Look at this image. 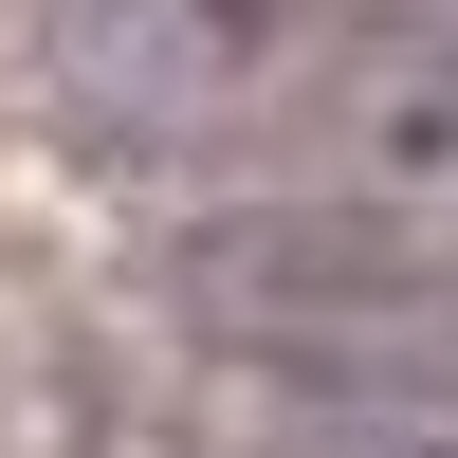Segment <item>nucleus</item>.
Listing matches in <instances>:
<instances>
[{"label": "nucleus", "mask_w": 458, "mask_h": 458, "mask_svg": "<svg viewBox=\"0 0 458 458\" xmlns=\"http://www.w3.org/2000/svg\"><path fill=\"white\" fill-rule=\"evenodd\" d=\"M330 0H55V92L110 147H220L257 110H293Z\"/></svg>", "instance_id": "f03ea898"}, {"label": "nucleus", "mask_w": 458, "mask_h": 458, "mask_svg": "<svg viewBox=\"0 0 458 458\" xmlns=\"http://www.w3.org/2000/svg\"><path fill=\"white\" fill-rule=\"evenodd\" d=\"M276 129L330 202H386V220L458 239V0H330Z\"/></svg>", "instance_id": "7ed1b4c3"}, {"label": "nucleus", "mask_w": 458, "mask_h": 458, "mask_svg": "<svg viewBox=\"0 0 458 458\" xmlns=\"http://www.w3.org/2000/svg\"><path fill=\"white\" fill-rule=\"evenodd\" d=\"M293 458H458V403H312Z\"/></svg>", "instance_id": "20e7f679"}, {"label": "nucleus", "mask_w": 458, "mask_h": 458, "mask_svg": "<svg viewBox=\"0 0 458 458\" xmlns=\"http://www.w3.org/2000/svg\"><path fill=\"white\" fill-rule=\"evenodd\" d=\"M183 312L239 330L257 367H293L312 403H458V239L386 202H239L183 239Z\"/></svg>", "instance_id": "f257e3e1"}]
</instances>
